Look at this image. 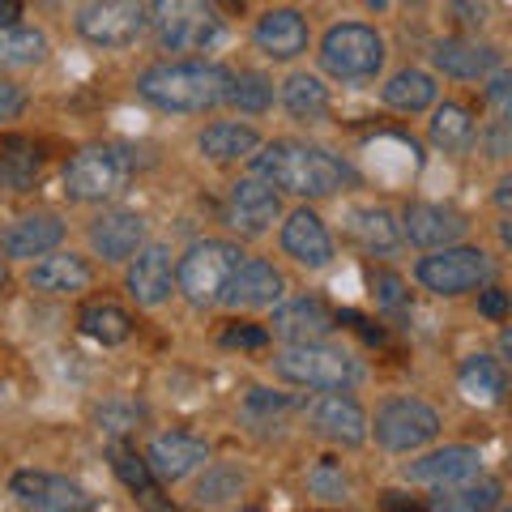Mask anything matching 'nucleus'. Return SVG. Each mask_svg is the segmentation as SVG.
<instances>
[{
  "instance_id": "f03ea898",
  "label": "nucleus",
  "mask_w": 512,
  "mask_h": 512,
  "mask_svg": "<svg viewBox=\"0 0 512 512\" xmlns=\"http://www.w3.org/2000/svg\"><path fill=\"white\" fill-rule=\"evenodd\" d=\"M137 94L158 111H180V116H201L227 103L231 69L210 60H163L137 77Z\"/></svg>"
},
{
  "instance_id": "6e6d98bb",
  "label": "nucleus",
  "mask_w": 512,
  "mask_h": 512,
  "mask_svg": "<svg viewBox=\"0 0 512 512\" xmlns=\"http://www.w3.org/2000/svg\"><path fill=\"white\" fill-rule=\"evenodd\" d=\"M5 393H9V389H5V380H0V406H5Z\"/></svg>"
},
{
  "instance_id": "b1692460",
  "label": "nucleus",
  "mask_w": 512,
  "mask_h": 512,
  "mask_svg": "<svg viewBox=\"0 0 512 512\" xmlns=\"http://www.w3.org/2000/svg\"><path fill=\"white\" fill-rule=\"evenodd\" d=\"M64 239V222L56 214H26L0 231V252L13 261H35V256L56 252Z\"/></svg>"
},
{
  "instance_id": "5fc2aeb1",
  "label": "nucleus",
  "mask_w": 512,
  "mask_h": 512,
  "mask_svg": "<svg viewBox=\"0 0 512 512\" xmlns=\"http://www.w3.org/2000/svg\"><path fill=\"white\" fill-rule=\"evenodd\" d=\"M367 5H372V9H389V0H367Z\"/></svg>"
},
{
  "instance_id": "49530a36",
  "label": "nucleus",
  "mask_w": 512,
  "mask_h": 512,
  "mask_svg": "<svg viewBox=\"0 0 512 512\" xmlns=\"http://www.w3.org/2000/svg\"><path fill=\"white\" fill-rule=\"evenodd\" d=\"M487 99H491V107L500 111V116L508 111V77H504V73H495V77H491V86H487Z\"/></svg>"
},
{
  "instance_id": "bf43d9fd",
  "label": "nucleus",
  "mask_w": 512,
  "mask_h": 512,
  "mask_svg": "<svg viewBox=\"0 0 512 512\" xmlns=\"http://www.w3.org/2000/svg\"><path fill=\"white\" fill-rule=\"evenodd\" d=\"M244 512H261V508H244Z\"/></svg>"
},
{
  "instance_id": "0eeeda50",
  "label": "nucleus",
  "mask_w": 512,
  "mask_h": 512,
  "mask_svg": "<svg viewBox=\"0 0 512 512\" xmlns=\"http://www.w3.org/2000/svg\"><path fill=\"white\" fill-rule=\"evenodd\" d=\"M239 261H244V252H239L231 239H197V244L175 261V291H184V299L197 303V308L218 303L222 286H227Z\"/></svg>"
},
{
  "instance_id": "2f4dec72",
  "label": "nucleus",
  "mask_w": 512,
  "mask_h": 512,
  "mask_svg": "<svg viewBox=\"0 0 512 512\" xmlns=\"http://www.w3.org/2000/svg\"><path fill=\"white\" fill-rule=\"evenodd\" d=\"M350 235L376 256H389L402 244V227H397V218L384 205H359V210H350Z\"/></svg>"
},
{
  "instance_id": "603ef678",
  "label": "nucleus",
  "mask_w": 512,
  "mask_h": 512,
  "mask_svg": "<svg viewBox=\"0 0 512 512\" xmlns=\"http://www.w3.org/2000/svg\"><path fill=\"white\" fill-rule=\"evenodd\" d=\"M508 188H512V180H500V192H495V201L500 205H508Z\"/></svg>"
},
{
  "instance_id": "a211bd4d",
  "label": "nucleus",
  "mask_w": 512,
  "mask_h": 512,
  "mask_svg": "<svg viewBox=\"0 0 512 512\" xmlns=\"http://www.w3.org/2000/svg\"><path fill=\"white\" fill-rule=\"evenodd\" d=\"M274 338H282L286 346H299V342H325L338 320L325 308L320 299L312 295H299V299H286V303H274Z\"/></svg>"
},
{
  "instance_id": "4468645a",
  "label": "nucleus",
  "mask_w": 512,
  "mask_h": 512,
  "mask_svg": "<svg viewBox=\"0 0 512 512\" xmlns=\"http://www.w3.org/2000/svg\"><path fill=\"white\" fill-rule=\"evenodd\" d=\"M402 239H410L414 248H423V252H436V248H453L461 244V235L470 231V222L466 214H457V210H448V205H431V201H414L402 210Z\"/></svg>"
},
{
  "instance_id": "f8f14e48",
  "label": "nucleus",
  "mask_w": 512,
  "mask_h": 512,
  "mask_svg": "<svg viewBox=\"0 0 512 512\" xmlns=\"http://www.w3.org/2000/svg\"><path fill=\"white\" fill-rule=\"evenodd\" d=\"M282 214V192H274L265 180L244 175L235 180L227 192V205H222V222L239 235H265Z\"/></svg>"
},
{
  "instance_id": "bb28decb",
  "label": "nucleus",
  "mask_w": 512,
  "mask_h": 512,
  "mask_svg": "<svg viewBox=\"0 0 512 512\" xmlns=\"http://www.w3.org/2000/svg\"><path fill=\"white\" fill-rule=\"evenodd\" d=\"M43 175V146L30 137H0V188L9 192H30Z\"/></svg>"
},
{
  "instance_id": "cd10ccee",
  "label": "nucleus",
  "mask_w": 512,
  "mask_h": 512,
  "mask_svg": "<svg viewBox=\"0 0 512 512\" xmlns=\"http://www.w3.org/2000/svg\"><path fill=\"white\" fill-rule=\"evenodd\" d=\"M436 495H427V512H491L500 504L504 487L495 478H466V483H453V487H431Z\"/></svg>"
},
{
  "instance_id": "c756f323",
  "label": "nucleus",
  "mask_w": 512,
  "mask_h": 512,
  "mask_svg": "<svg viewBox=\"0 0 512 512\" xmlns=\"http://www.w3.org/2000/svg\"><path fill=\"white\" fill-rule=\"evenodd\" d=\"M436 77L423 73V69H402V73H393L389 82L380 86V99L384 107H393V111H406V116H414V111H427V107H436Z\"/></svg>"
},
{
  "instance_id": "ea45409f",
  "label": "nucleus",
  "mask_w": 512,
  "mask_h": 512,
  "mask_svg": "<svg viewBox=\"0 0 512 512\" xmlns=\"http://www.w3.org/2000/svg\"><path fill=\"white\" fill-rule=\"evenodd\" d=\"M372 291H376V303L384 312H406L410 308V291H406V282L389 274V269H380V274L372 278Z\"/></svg>"
},
{
  "instance_id": "37998d69",
  "label": "nucleus",
  "mask_w": 512,
  "mask_h": 512,
  "mask_svg": "<svg viewBox=\"0 0 512 512\" xmlns=\"http://www.w3.org/2000/svg\"><path fill=\"white\" fill-rule=\"evenodd\" d=\"M26 90L22 86H13V82H0V124L5 120H18L22 111H26Z\"/></svg>"
},
{
  "instance_id": "de8ad7c7",
  "label": "nucleus",
  "mask_w": 512,
  "mask_h": 512,
  "mask_svg": "<svg viewBox=\"0 0 512 512\" xmlns=\"http://www.w3.org/2000/svg\"><path fill=\"white\" fill-rule=\"evenodd\" d=\"M487 146H491V158H508V124H504V120H495V124H491Z\"/></svg>"
},
{
  "instance_id": "4be33fe9",
  "label": "nucleus",
  "mask_w": 512,
  "mask_h": 512,
  "mask_svg": "<svg viewBox=\"0 0 512 512\" xmlns=\"http://www.w3.org/2000/svg\"><path fill=\"white\" fill-rule=\"evenodd\" d=\"M210 461V444L197 440V436H184V431H171V436H158L146 453V466L154 478L163 483H180L192 470H201Z\"/></svg>"
},
{
  "instance_id": "e433bc0d",
  "label": "nucleus",
  "mask_w": 512,
  "mask_h": 512,
  "mask_svg": "<svg viewBox=\"0 0 512 512\" xmlns=\"http://www.w3.org/2000/svg\"><path fill=\"white\" fill-rule=\"evenodd\" d=\"M227 103L248 111V116H261V111L274 107V82H269L265 73H231V94Z\"/></svg>"
},
{
  "instance_id": "8fccbe9b",
  "label": "nucleus",
  "mask_w": 512,
  "mask_h": 512,
  "mask_svg": "<svg viewBox=\"0 0 512 512\" xmlns=\"http://www.w3.org/2000/svg\"><path fill=\"white\" fill-rule=\"evenodd\" d=\"M22 18V0H0V26H13Z\"/></svg>"
},
{
  "instance_id": "a19ab883",
  "label": "nucleus",
  "mask_w": 512,
  "mask_h": 512,
  "mask_svg": "<svg viewBox=\"0 0 512 512\" xmlns=\"http://www.w3.org/2000/svg\"><path fill=\"white\" fill-rule=\"evenodd\" d=\"M312 491L320 495V500H329V504L346 500V495H350V483H346L342 466H333V461H325V466H316V470H312Z\"/></svg>"
},
{
  "instance_id": "1a4fd4ad",
  "label": "nucleus",
  "mask_w": 512,
  "mask_h": 512,
  "mask_svg": "<svg viewBox=\"0 0 512 512\" xmlns=\"http://www.w3.org/2000/svg\"><path fill=\"white\" fill-rule=\"evenodd\" d=\"M367 431H376V444L389 453H414L440 436V414L419 397H393L367 419Z\"/></svg>"
},
{
  "instance_id": "3c124183",
  "label": "nucleus",
  "mask_w": 512,
  "mask_h": 512,
  "mask_svg": "<svg viewBox=\"0 0 512 512\" xmlns=\"http://www.w3.org/2000/svg\"><path fill=\"white\" fill-rule=\"evenodd\" d=\"M384 508H389V512H419V508H414L410 500H402V495H397V491L384 495Z\"/></svg>"
},
{
  "instance_id": "79ce46f5",
  "label": "nucleus",
  "mask_w": 512,
  "mask_h": 512,
  "mask_svg": "<svg viewBox=\"0 0 512 512\" xmlns=\"http://www.w3.org/2000/svg\"><path fill=\"white\" fill-rule=\"evenodd\" d=\"M222 346L227 350H261V346H269V329L265 325H231L227 333H222Z\"/></svg>"
},
{
  "instance_id": "7c9ffc66",
  "label": "nucleus",
  "mask_w": 512,
  "mask_h": 512,
  "mask_svg": "<svg viewBox=\"0 0 512 512\" xmlns=\"http://www.w3.org/2000/svg\"><path fill=\"white\" fill-rule=\"evenodd\" d=\"M52 43L39 26H0V73H13V69H35V64L47 60Z\"/></svg>"
},
{
  "instance_id": "c85d7f7f",
  "label": "nucleus",
  "mask_w": 512,
  "mask_h": 512,
  "mask_svg": "<svg viewBox=\"0 0 512 512\" xmlns=\"http://www.w3.org/2000/svg\"><path fill=\"white\" fill-rule=\"evenodd\" d=\"M457 384L461 393L478 406H500L504 402V389H508V376H504V363L491 359V355H470L461 359L457 367Z\"/></svg>"
},
{
  "instance_id": "72a5a7b5",
  "label": "nucleus",
  "mask_w": 512,
  "mask_h": 512,
  "mask_svg": "<svg viewBox=\"0 0 512 512\" xmlns=\"http://www.w3.org/2000/svg\"><path fill=\"white\" fill-rule=\"evenodd\" d=\"M282 107L291 111L295 120H325L329 116V86L312 73H291L282 82Z\"/></svg>"
},
{
  "instance_id": "4c0bfd02",
  "label": "nucleus",
  "mask_w": 512,
  "mask_h": 512,
  "mask_svg": "<svg viewBox=\"0 0 512 512\" xmlns=\"http://www.w3.org/2000/svg\"><path fill=\"white\" fill-rule=\"evenodd\" d=\"M244 483H248L244 470H235V466H210V470H205V478L197 483V491H192V500L210 504V508L214 504H227L231 495L244 491Z\"/></svg>"
},
{
  "instance_id": "6e6552de",
  "label": "nucleus",
  "mask_w": 512,
  "mask_h": 512,
  "mask_svg": "<svg viewBox=\"0 0 512 512\" xmlns=\"http://www.w3.org/2000/svg\"><path fill=\"white\" fill-rule=\"evenodd\" d=\"M495 274L491 256L483 248H466V244H453V248H436L427 252L419 265H414V278H419L423 291L431 295H466L487 286Z\"/></svg>"
},
{
  "instance_id": "f704fd0d",
  "label": "nucleus",
  "mask_w": 512,
  "mask_h": 512,
  "mask_svg": "<svg viewBox=\"0 0 512 512\" xmlns=\"http://www.w3.org/2000/svg\"><path fill=\"white\" fill-rule=\"evenodd\" d=\"M427 133H431V141H436V150L457 154V150H466L474 141V120H470V111L461 103H440L436 111H431Z\"/></svg>"
},
{
  "instance_id": "412c9836",
  "label": "nucleus",
  "mask_w": 512,
  "mask_h": 512,
  "mask_svg": "<svg viewBox=\"0 0 512 512\" xmlns=\"http://www.w3.org/2000/svg\"><path fill=\"white\" fill-rule=\"evenodd\" d=\"M252 43L269 60H295L308 52V22L299 9H269L252 26Z\"/></svg>"
},
{
  "instance_id": "a18cd8bd",
  "label": "nucleus",
  "mask_w": 512,
  "mask_h": 512,
  "mask_svg": "<svg viewBox=\"0 0 512 512\" xmlns=\"http://www.w3.org/2000/svg\"><path fill=\"white\" fill-rule=\"evenodd\" d=\"M478 312L491 316V320H504L508 316V291H500V286H487V291H478Z\"/></svg>"
},
{
  "instance_id": "39448f33",
  "label": "nucleus",
  "mask_w": 512,
  "mask_h": 512,
  "mask_svg": "<svg viewBox=\"0 0 512 512\" xmlns=\"http://www.w3.org/2000/svg\"><path fill=\"white\" fill-rule=\"evenodd\" d=\"M133 180V158H128L120 146H86L77 150L60 171L64 197L82 201V205H99L120 197Z\"/></svg>"
},
{
  "instance_id": "9b49d317",
  "label": "nucleus",
  "mask_w": 512,
  "mask_h": 512,
  "mask_svg": "<svg viewBox=\"0 0 512 512\" xmlns=\"http://www.w3.org/2000/svg\"><path fill=\"white\" fill-rule=\"evenodd\" d=\"M9 491L26 512H86L90 491L64 474L47 470H18L9 478Z\"/></svg>"
},
{
  "instance_id": "9d476101",
  "label": "nucleus",
  "mask_w": 512,
  "mask_h": 512,
  "mask_svg": "<svg viewBox=\"0 0 512 512\" xmlns=\"http://www.w3.org/2000/svg\"><path fill=\"white\" fill-rule=\"evenodd\" d=\"M73 26L94 47H128L146 30V5L141 0H86Z\"/></svg>"
},
{
  "instance_id": "a878e982",
  "label": "nucleus",
  "mask_w": 512,
  "mask_h": 512,
  "mask_svg": "<svg viewBox=\"0 0 512 512\" xmlns=\"http://www.w3.org/2000/svg\"><path fill=\"white\" fill-rule=\"evenodd\" d=\"M197 150L210 158V163H239V158H252L261 150V133L239 120H218L197 137Z\"/></svg>"
},
{
  "instance_id": "4d7b16f0",
  "label": "nucleus",
  "mask_w": 512,
  "mask_h": 512,
  "mask_svg": "<svg viewBox=\"0 0 512 512\" xmlns=\"http://www.w3.org/2000/svg\"><path fill=\"white\" fill-rule=\"evenodd\" d=\"M0 286H5V265H0Z\"/></svg>"
},
{
  "instance_id": "423d86ee",
  "label": "nucleus",
  "mask_w": 512,
  "mask_h": 512,
  "mask_svg": "<svg viewBox=\"0 0 512 512\" xmlns=\"http://www.w3.org/2000/svg\"><path fill=\"white\" fill-rule=\"evenodd\" d=\"M320 69L338 82H367L384 69V39L367 22H338L320 39Z\"/></svg>"
},
{
  "instance_id": "09e8293b",
  "label": "nucleus",
  "mask_w": 512,
  "mask_h": 512,
  "mask_svg": "<svg viewBox=\"0 0 512 512\" xmlns=\"http://www.w3.org/2000/svg\"><path fill=\"white\" fill-rule=\"evenodd\" d=\"M342 320H350V325H355L367 342H384V329H380V325H372V320H363V316H355V312H342Z\"/></svg>"
},
{
  "instance_id": "13d9d810",
  "label": "nucleus",
  "mask_w": 512,
  "mask_h": 512,
  "mask_svg": "<svg viewBox=\"0 0 512 512\" xmlns=\"http://www.w3.org/2000/svg\"><path fill=\"white\" fill-rule=\"evenodd\" d=\"M495 512H508V508H500V504H495Z\"/></svg>"
},
{
  "instance_id": "473e14b6",
  "label": "nucleus",
  "mask_w": 512,
  "mask_h": 512,
  "mask_svg": "<svg viewBox=\"0 0 512 512\" xmlns=\"http://www.w3.org/2000/svg\"><path fill=\"white\" fill-rule=\"evenodd\" d=\"M77 329L99 346H120V342L133 338V316L103 299V303H86L82 316H77Z\"/></svg>"
},
{
  "instance_id": "5701e85b",
  "label": "nucleus",
  "mask_w": 512,
  "mask_h": 512,
  "mask_svg": "<svg viewBox=\"0 0 512 512\" xmlns=\"http://www.w3.org/2000/svg\"><path fill=\"white\" fill-rule=\"evenodd\" d=\"M431 64L444 73V77H457V82H478V77H491L495 64H500V52L491 43H478V39H440L431 47Z\"/></svg>"
},
{
  "instance_id": "393cba45",
  "label": "nucleus",
  "mask_w": 512,
  "mask_h": 512,
  "mask_svg": "<svg viewBox=\"0 0 512 512\" xmlns=\"http://www.w3.org/2000/svg\"><path fill=\"white\" fill-rule=\"evenodd\" d=\"M26 282H30V291H39V295H77V291H86V286L94 282V269L82 261V256L56 252V256L35 261V269H30Z\"/></svg>"
},
{
  "instance_id": "aec40b11",
  "label": "nucleus",
  "mask_w": 512,
  "mask_h": 512,
  "mask_svg": "<svg viewBox=\"0 0 512 512\" xmlns=\"http://www.w3.org/2000/svg\"><path fill=\"white\" fill-rule=\"evenodd\" d=\"M282 252L303 269H325L333 261V235L325 218L312 210H295L282 222Z\"/></svg>"
},
{
  "instance_id": "864d4df0",
  "label": "nucleus",
  "mask_w": 512,
  "mask_h": 512,
  "mask_svg": "<svg viewBox=\"0 0 512 512\" xmlns=\"http://www.w3.org/2000/svg\"><path fill=\"white\" fill-rule=\"evenodd\" d=\"M218 9H235V5H244V0H214Z\"/></svg>"
},
{
  "instance_id": "58836bf2",
  "label": "nucleus",
  "mask_w": 512,
  "mask_h": 512,
  "mask_svg": "<svg viewBox=\"0 0 512 512\" xmlns=\"http://www.w3.org/2000/svg\"><path fill=\"white\" fill-rule=\"evenodd\" d=\"M94 423H99V431H107V436H128L137 423H146V410H141L137 402H103L99 410H94Z\"/></svg>"
},
{
  "instance_id": "7ed1b4c3",
  "label": "nucleus",
  "mask_w": 512,
  "mask_h": 512,
  "mask_svg": "<svg viewBox=\"0 0 512 512\" xmlns=\"http://www.w3.org/2000/svg\"><path fill=\"white\" fill-rule=\"evenodd\" d=\"M146 26L167 52H210L227 35V18L214 0H150Z\"/></svg>"
},
{
  "instance_id": "dca6fc26",
  "label": "nucleus",
  "mask_w": 512,
  "mask_h": 512,
  "mask_svg": "<svg viewBox=\"0 0 512 512\" xmlns=\"http://www.w3.org/2000/svg\"><path fill=\"white\" fill-rule=\"evenodd\" d=\"M483 474V453L470 444H444V448H431L419 461L406 466V478L419 487H453V483H466V478Z\"/></svg>"
},
{
  "instance_id": "ddd939ff",
  "label": "nucleus",
  "mask_w": 512,
  "mask_h": 512,
  "mask_svg": "<svg viewBox=\"0 0 512 512\" xmlns=\"http://www.w3.org/2000/svg\"><path fill=\"white\" fill-rule=\"evenodd\" d=\"M124 286L141 308H163V303L175 295V261L167 244H141L133 256H128V274Z\"/></svg>"
},
{
  "instance_id": "f3484780",
  "label": "nucleus",
  "mask_w": 512,
  "mask_h": 512,
  "mask_svg": "<svg viewBox=\"0 0 512 512\" xmlns=\"http://www.w3.org/2000/svg\"><path fill=\"white\" fill-rule=\"evenodd\" d=\"M308 419H312L316 436L329 440V444L359 448V444L367 440V414H363V406L355 402V397H346V393H325V397H316L312 410H308Z\"/></svg>"
},
{
  "instance_id": "c03bdc74",
  "label": "nucleus",
  "mask_w": 512,
  "mask_h": 512,
  "mask_svg": "<svg viewBox=\"0 0 512 512\" xmlns=\"http://www.w3.org/2000/svg\"><path fill=\"white\" fill-rule=\"evenodd\" d=\"M286 406L291 402H286L282 393H269V389H252L248 393V414H282Z\"/></svg>"
},
{
  "instance_id": "6ab92c4d",
  "label": "nucleus",
  "mask_w": 512,
  "mask_h": 512,
  "mask_svg": "<svg viewBox=\"0 0 512 512\" xmlns=\"http://www.w3.org/2000/svg\"><path fill=\"white\" fill-rule=\"evenodd\" d=\"M146 235H150L146 218L133 214V210H111V214H99L90 222V248H94V256H103L111 265L128 261L141 244H150Z\"/></svg>"
},
{
  "instance_id": "2eb2a0df",
  "label": "nucleus",
  "mask_w": 512,
  "mask_h": 512,
  "mask_svg": "<svg viewBox=\"0 0 512 512\" xmlns=\"http://www.w3.org/2000/svg\"><path fill=\"white\" fill-rule=\"evenodd\" d=\"M282 291H286V282L274 265L261 261V256H244L218 299L227 308H274V303H282Z\"/></svg>"
},
{
  "instance_id": "20e7f679",
  "label": "nucleus",
  "mask_w": 512,
  "mask_h": 512,
  "mask_svg": "<svg viewBox=\"0 0 512 512\" xmlns=\"http://www.w3.org/2000/svg\"><path fill=\"white\" fill-rule=\"evenodd\" d=\"M274 372L286 384H299V389H312V393H350L363 380L359 359H350L346 350L325 342H299L278 350Z\"/></svg>"
},
{
  "instance_id": "c9c22d12",
  "label": "nucleus",
  "mask_w": 512,
  "mask_h": 512,
  "mask_svg": "<svg viewBox=\"0 0 512 512\" xmlns=\"http://www.w3.org/2000/svg\"><path fill=\"white\" fill-rule=\"evenodd\" d=\"M107 457H111V470H116V478H120L128 491L141 495V500H154V474H150L146 457H141L133 444L111 440V444H107Z\"/></svg>"
},
{
  "instance_id": "f257e3e1",
  "label": "nucleus",
  "mask_w": 512,
  "mask_h": 512,
  "mask_svg": "<svg viewBox=\"0 0 512 512\" xmlns=\"http://www.w3.org/2000/svg\"><path fill=\"white\" fill-rule=\"evenodd\" d=\"M252 175L291 197H333L342 184H355V167L346 158L291 137L269 141L261 154H252Z\"/></svg>"
}]
</instances>
